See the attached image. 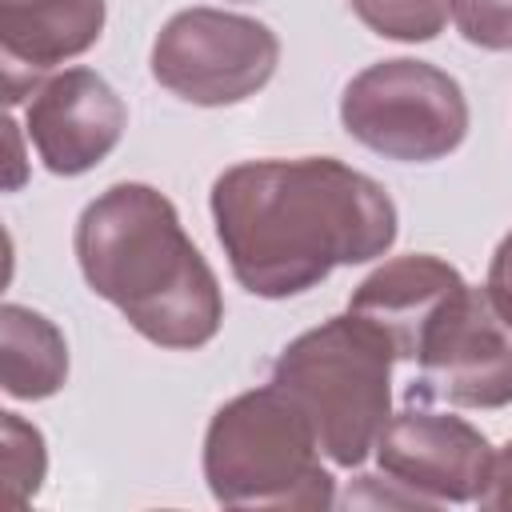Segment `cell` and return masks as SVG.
Instances as JSON below:
<instances>
[{"label":"cell","mask_w":512,"mask_h":512,"mask_svg":"<svg viewBox=\"0 0 512 512\" xmlns=\"http://www.w3.org/2000/svg\"><path fill=\"white\" fill-rule=\"evenodd\" d=\"M212 220L232 276L264 300L300 296L396 240L392 196L332 156L232 164L212 184Z\"/></svg>","instance_id":"6da1fadb"},{"label":"cell","mask_w":512,"mask_h":512,"mask_svg":"<svg viewBox=\"0 0 512 512\" xmlns=\"http://www.w3.org/2000/svg\"><path fill=\"white\" fill-rule=\"evenodd\" d=\"M76 260L88 288L152 344L200 348L220 332V284L156 188L100 192L76 220Z\"/></svg>","instance_id":"7a4b0ae2"},{"label":"cell","mask_w":512,"mask_h":512,"mask_svg":"<svg viewBox=\"0 0 512 512\" xmlns=\"http://www.w3.org/2000/svg\"><path fill=\"white\" fill-rule=\"evenodd\" d=\"M396 352L380 328L356 312L332 316L320 328L296 336L272 364V384L308 416L320 452L352 468L388 424Z\"/></svg>","instance_id":"3957f363"},{"label":"cell","mask_w":512,"mask_h":512,"mask_svg":"<svg viewBox=\"0 0 512 512\" xmlns=\"http://www.w3.org/2000/svg\"><path fill=\"white\" fill-rule=\"evenodd\" d=\"M204 480L228 508H328L332 476L308 416L268 380L228 400L204 436Z\"/></svg>","instance_id":"277c9868"},{"label":"cell","mask_w":512,"mask_h":512,"mask_svg":"<svg viewBox=\"0 0 512 512\" xmlns=\"http://www.w3.org/2000/svg\"><path fill=\"white\" fill-rule=\"evenodd\" d=\"M352 140L384 160L428 164L460 148L468 132L464 88L428 60H380L356 72L340 96Z\"/></svg>","instance_id":"5b68a950"},{"label":"cell","mask_w":512,"mask_h":512,"mask_svg":"<svg viewBox=\"0 0 512 512\" xmlns=\"http://www.w3.org/2000/svg\"><path fill=\"white\" fill-rule=\"evenodd\" d=\"M276 60V32L224 8H184L160 28L152 44L156 84L200 108L248 100L272 80Z\"/></svg>","instance_id":"8992f818"},{"label":"cell","mask_w":512,"mask_h":512,"mask_svg":"<svg viewBox=\"0 0 512 512\" xmlns=\"http://www.w3.org/2000/svg\"><path fill=\"white\" fill-rule=\"evenodd\" d=\"M412 360V400L456 408L512 404V316L496 304L488 284H460L420 332Z\"/></svg>","instance_id":"52a82bcc"},{"label":"cell","mask_w":512,"mask_h":512,"mask_svg":"<svg viewBox=\"0 0 512 512\" xmlns=\"http://www.w3.org/2000/svg\"><path fill=\"white\" fill-rule=\"evenodd\" d=\"M380 472L412 488L416 500H480L492 476V444L460 416L404 408L376 436Z\"/></svg>","instance_id":"ba28073f"},{"label":"cell","mask_w":512,"mask_h":512,"mask_svg":"<svg viewBox=\"0 0 512 512\" xmlns=\"http://www.w3.org/2000/svg\"><path fill=\"white\" fill-rule=\"evenodd\" d=\"M128 108L92 68H64L36 84L28 100V140L56 176L96 168L124 136Z\"/></svg>","instance_id":"9c48e42d"},{"label":"cell","mask_w":512,"mask_h":512,"mask_svg":"<svg viewBox=\"0 0 512 512\" xmlns=\"http://www.w3.org/2000/svg\"><path fill=\"white\" fill-rule=\"evenodd\" d=\"M104 32V0H0L4 100L20 104L40 76L88 52Z\"/></svg>","instance_id":"30bf717a"},{"label":"cell","mask_w":512,"mask_h":512,"mask_svg":"<svg viewBox=\"0 0 512 512\" xmlns=\"http://www.w3.org/2000/svg\"><path fill=\"white\" fill-rule=\"evenodd\" d=\"M464 284V276L436 256H400L380 264L348 300V312L380 328L396 360H412L420 332L440 312V304Z\"/></svg>","instance_id":"8fae6325"},{"label":"cell","mask_w":512,"mask_h":512,"mask_svg":"<svg viewBox=\"0 0 512 512\" xmlns=\"http://www.w3.org/2000/svg\"><path fill=\"white\" fill-rule=\"evenodd\" d=\"M0 364L4 392L16 400H44L68 376V344L60 328L20 304L0 308Z\"/></svg>","instance_id":"7c38bea8"},{"label":"cell","mask_w":512,"mask_h":512,"mask_svg":"<svg viewBox=\"0 0 512 512\" xmlns=\"http://www.w3.org/2000/svg\"><path fill=\"white\" fill-rule=\"evenodd\" d=\"M0 444H4L0 448V508L16 512L40 492L48 452H44L40 428L28 424L20 412L0 416Z\"/></svg>","instance_id":"4fadbf2b"},{"label":"cell","mask_w":512,"mask_h":512,"mask_svg":"<svg viewBox=\"0 0 512 512\" xmlns=\"http://www.w3.org/2000/svg\"><path fill=\"white\" fill-rule=\"evenodd\" d=\"M352 12L384 40H432L448 16H452V0H348Z\"/></svg>","instance_id":"5bb4252c"},{"label":"cell","mask_w":512,"mask_h":512,"mask_svg":"<svg viewBox=\"0 0 512 512\" xmlns=\"http://www.w3.org/2000/svg\"><path fill=\"white\" fill-rule=\"evenodd\" d=\"M460 36L488 52H512V0H452Z\"/></svg>","instance_id":"9a60e30c"},{"label":"cell","mask_w":512,"mask_h":512,"mask_svg":"<svg viewBox=\"0 0 512 512\" xmlns=\"http://www.w3.org/2000/svg\"><path fill=\"white\" fill-rule=\"evenodd\" d=\"M480 504H484V508L512 512V440L496 452V460H492V476H488V488H484Z\"/></svg>","instance_id":"2e32d148"},{"label":"cell","mask_w":512,"mask_h":512,"mask_svg":"<svg viewBox=\"0 0 512 512\" xmlns=\"http://www.w3.org/2000/svg\"><path fill=\"white\" fill-rule=\"evenodd\" d=\"M488 292L496 296V304L512 316V232L496 244L492 264H488Z\"/></svg>","instance_id":"e0dca14e"},{"label":"cell","mask_w":512,"mask_h":512,"mask_svg":"<svg viewBox=\"0 0 512 512\" xmlns=\"http://www.w3.org/2000/svg\"><path fill=\"white\" fill-rule=\"evenodd\" d=\"M4 128H8V144H12V160H8V188H16V184L24 180V168H20V148H16L20 132H16V124H12V120H8Z\"/></svg>","instance_id":"ac0fdd59"}]
</instances>
